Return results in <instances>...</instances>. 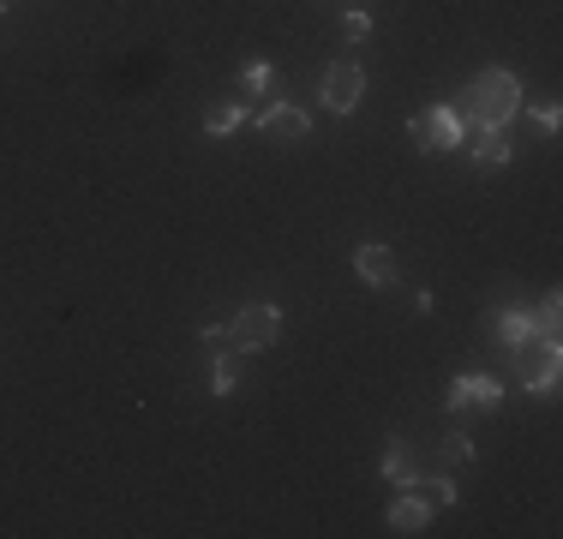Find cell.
Returning <instances> with one entry per match:
<instances>
[{"instance_id": "cell-4", "label": "cell", "mask_w": 563, "mask_h": 539, "mask_svg": "<svg viewBox=\"0 0 563 539\" xmlns=\"http://www.w3.org/2000/svg\"><path fill=\"white\" fill-rule=\"evenodd\" d=\"M407 132H414L419 150H455V144L467 138V126H462V114H455V108H426V114L407 120Z\"/></svg>"}, {"instance_id": "cell-9", "label": "cell", "mask_w": 563, "mask_h": 539, "mask_svg": "<svg viewBox=\"0 0 563 539\" xmlns=\"http://www.w3.org/2000/svg\"><path fill=\"white\" fill-rule=\"evenodd\" d=\"M498 342L510 347V354H515L522 342H534V311H527V306H510V311H503V318H498Z\"/></svg>"}, {"instance_id": "cell-2", "label": "cell", "mask_w": 563, "mask_h": 539, "mask_svg": "<svg viewBox=\"0 0 563 539\" xmlns=\"http://www.w3.org/2000/svg\"><path fill=\"white\" fill-rule=\"evenodd\" d=\"M276 335H282V311L276 306H240L234 318H228V342H234V354H258V347H270Z\"/></svg>"}, {"instance_id": "cell-10", "label": "cell", "mask_w": 563, "mask_h": 539, "mask_svg": "<svg viewBox=\"0 0 563 539\" xmlns=\"http://www.w3.org/2000/svg\"><path fill=\"white\" fill-rule=\"evenodd\" d=\"M426 522H431V503L426 498H395L390 503V527H395V534H419Z\"/></svg>"}, {"instance_id": "cell-17", "label": "cell", "mask_w": 563, "mask_h": 539, "mask_svg": "<svg viewBox=\"0 0 563 539\" xmlns=\"http://www.w3.org/2000/svg\"><path fill=\"white\" fill-rule=\"evenodd\" d=\"M240 84H246V96L270 90V60H252V66H246V78H240Z\"/></svg>"}, {"instance_id": "cell-7", "label": "cell", "mask_w": 563, "mask_h": 539, "mask_svg": "<svg viewBox=\"0 0 563 539\" xmlns=\"http://www.w3.org/2000/svg\"><path fill=\"white\" fill-rule=\"evenodd\" d=\"M258 126L270 132V138H287V144H299L311 132V120H306V108H294V102H276V108H264L258 114Z\"/></svg>"}, {"instance_id": "cell-15", "label": "cell", "mask_w": 563, "mask_h": 539, "mask_svg": "<svg viewBox=\"0 0 563 539\" xmlns=\"http://www.w3.org/2000/svg\"><path fill=\"white\" fill-rule=\"evenodd\" d=\"M378 467H383V479H395V486H414V479H419L414 467H407L402 443H390V450H383V462H378Z\"/></svg>"}, {"instance_id": "cell-11", "label": "cell", "mask_w": 563, "mask_h": 539, "mask_svg": "<svg viewBox=\"0 0 563 539\" xmlns=\"http://www.w3.org/2000/svg\"><path fill=\"white\" fill-rule=\"evenodd\" d=\"M246 126V108L240 102H216L210 114H204V132H210V138H228V132H240Z\"/></svg>"}, {"instance_id": "cell-14", "label": "cell", "mask_w": 563, "mask_h": 539, "mask_svg": "<svg viewBox=\"0 0 563 539\" xmlns=\"http://www.w3.org/2000/svg\"><path fill=\"white\" fill-rule=\"evenodd\" d=\"M558 330H563V299L546 294V299H539V311H534V335H551V342H558Z\"/></svg>"}, {"instance_id": "cell-19", "label": "cell", "mask_w": 563, "mask_h": 539, "mask_svg": "<svg viewBox=\"0 0 563 539\" xmlns=\"http://www.w3.org/2000/svg\"><path fill=\"white\" fill-rule=\"evenodd\" d=\"M342 30L354 36V42H366V36H371V19H366V12H347V19H342Z\"/></svg>"}, {"instance_id": "cell-6", "label": "cell", "mask_w": 563, "mask_h": 539, "mask_svg": "<svg viewBox=\"0 0 563 539\" xmlns=\"http://www.w3.org/2000/svg\"><path fill=\"white\" fill-rule=\"evenodd\" d=\"M498 395H503V383L498 378H486V371H467V378H455L450 383V414H467V407H498Z\"/></svg>"}, {"instance_id": "cell-21", "label": "cell", "mask_w": 563, "mask_h": 539, "mask_svg": "<svg viewBox=\"0 0 563 539\" xmlns=\"http://www.w3.org/2000/svg\"><path fill=\"white\" fill-rule=\"evenodd\" d=\"M7 7H12V0H0V12H7Z\"/></svg>"}, {"instance_id": "cell-13", "label": "cell", "mask_w": 563, "mask_h": 539, "mask_svg": "<svg viewBox=\"0 0 563 539\" xmlns=\"http://www.w3.org/2000/svg\"><path fill=\"white\" fill-rule=\"evenodd\" d=\"M240 383V366H234V347H216V366H210V390L228 395Z\"/></svg>"}, {"instance_id": "cell-8", "label": "cell", "mask_w": 563, "mask_h": 539, "mask_svg": "<svg viewBox=\"0 0 563 539\" xmlns=\"http://www.w3.org/2000/svg\"><path fill=\"white\" fill-rule=\"evenodd\" d=\"M354 270H359V282H371V287H390V282H395V258H390V246L366 240V246L354 252Z\"/></svg>"}, {"instance_id": "cell-5", "label": "cell", "mask_w": 563, "mask_h": 539, "mask_svg": "<svg viewBox=\"0 0 563 539\" xmlns=\"http://www.w3.org/2000/svg\"><path fill=\"white\" fill-rule=\"evenodd\" d=\"M359 90H366L359 60H335V66L323 72V84H318V96H323V108H330V114H347V108L359 102Z\"/></svg>"}, {"instance_id": "cell-18", "label": "cell", "mask_w": 563, "mask_h": 539, "mask_svg": "<svg viewBox=\"0 0 563 539\" xmlns=\"http://www.w3.org/2000/svg\"><path fill=\"white\" fill-rule=\"evenodd\" d=\"M467 455H474V443H467L462 431H450V438H443V462H467Z\"/></svg>"}, {"instance_id": "cell-16", "label": "cell", "mask_w": 563, "mask_h": 539, "mask_svg": "<svg viewBox=\"0 0 563 539\" xmlns=\"http://www.w3.org/2000/svg\"><path fill=\"white\" fill-rule=\"evenodd\" d=\"M419 498H426V503H431V510H450V503H455V479H443V474H431V479H426V491H419Z\"/></svg>"}, {"instance_id": "cell-1", "label": "cell", "mask_w": 563, "mask_h": 539, "mask_svg": "<svg viewBox=\"0 0 563 539\" xmlns=\"http://www.w3.org/2000/svg\"><path fill=\"white\" fill-rule=\"evenodd\" d=\"M462 126L474 120V132H503L515 114H522V84H515V72H503V66H486L479 78H467V90H462Z\"/></svg>"}, {"instance_id": "cell-20", "label": "cell", "mask_w": 563, "mask_h": 539, "mask_svg": "<svg viewBox=\"0 0 563 539\" xmlns=\"http://www.w3.org/2000/svg\"><path fill=\"white\" fill-rule=\"evenodd\" d=\"M204 342H210V347H234V342H228V323H210V330H204Z\"/></svg>"}, {"instance_id": "cell-3", "label": "cell", "mask_w": 563, "mask_h": 539, "mask_svg": "<svg viewBox=\"0 0 563 539\" xmlns=\"http://www.w3.org/2000/svg\"><path fill=\"white\" fill-rule=\"evenodd\" d=\"M558 371H563V347L551 335H534V342L515 347V378L527 390H558Z\"/></svg>"}, {"instance_id": "cell-12", "label": "cell", "mask_w": 563, "mask_h": 539, "mask_svg": "<svg viewBox=\"0 0 563 539\" xmlns=\"http://www.w3.org/2000/svg\"><path fill=\"white\" fill-rule=\"evenodd\" d=\"M474 162H479V168H503V162H510V144H503V132H474Z\"/></svg>"}]
</instances>
